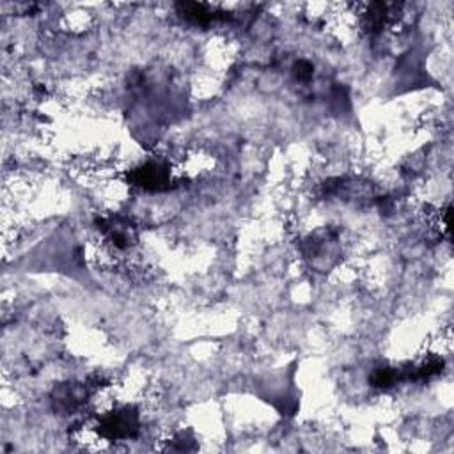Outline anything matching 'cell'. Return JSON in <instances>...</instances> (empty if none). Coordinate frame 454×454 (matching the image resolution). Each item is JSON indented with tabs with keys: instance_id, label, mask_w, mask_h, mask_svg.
I'll list each match as a JSON object with an SVG mask.
<instances>
[{
	"instance_id": "1",
	"label": "cell",
	"mask_w": 454,
	"mask_h": 454,
	"mask_svg": "<svg viewBox=\"0 0 454 454\" xmlns=\"http://www.w3.org/2000/svg\"><path fill=\"white\" fill-rule=\"evenodd\" d=\"M12 268L16 271H57L76 280L83 287H94V278L87 268L83 248L69 225H60L53 231L12 262Z\"/></svg>"
},
{
	"instance_id": "2",
	"label": "cell",
	"mask_w": 454,
	"mask_h": 454,
	"mask_svg": "<svg viewBox=\"0 0 454 454\" xmlns=\"http://www.w3.org/2000/svg\"><path fill=\"white\" fill-rule=\"evenodd\" d=\"M296 364H291L287 369L266 376L257 383V394L261 399L268 401L280 415L291 417L298 411V392L294 387Z\"/></svg>"
},
{
	"instance_id": "3",
	"label": "cell",
	"mask_w": 454,
	"mask_h": 454,
	"mask_svg": "<svg viewBox=\"0 0 454 454\" xmlns=\"http://www.w3.org/2000/svg\"><path fill=\"white\" fill-rule=\"evenodd\" d=\"M301 254L316 271H330L340 259V239L337 231L321 229L301 241Z\"/></svg>"
},
{
	"instance_id": "4",
	"label": "cell",
	"mask_w": 454,
	"mask_h": 454,
	"mask_svg": "<svg viewBox=\"0 0 454 454\" xmlns=\"http://www.w3.org/2000/svg\"><path fill=\"white\" fill-rule=\"evenodd\" d=\"M94 429L101 438L110 442L137 438L140 433V413L133 404L117 406L101 413Z\"/></svg>"
},
{
	"instance_id": "5",
	"label": "cell",
	"mask_w": 454,
	"mask_h": 454,
	"mask_svg": "<svg viewBox=\"0 0 454 454\" xmlns=\"http://www.w3.org/2000/svg\"><path fill=\"white\" fill-rule=\"evenodd\" d=\"M128 181L145 192H165L172 184L170 165L163 160H149L128 174Z\"/></svg>"
},
{
	"instance_id": "6",
	"label": "cell",
	"mask_w": 454,
	"mask_h": 454,
	"mask_svg": "<svg viewBox=\"0 0 454 454\" xmlns=\"http://www.w3.org/2000/svg\"><path fill=\"white\" fill-rule=\"evenodd\" d=\"M429 82L424 67V57L419 50H408L395 66V89L399 92L422 87Z\"/></svg>"
},
{
	"instance_id": "7",
	"label": "cell",
	"mask_w": 454,
	"mask_h": 454,
	"mask_svg": "<svg viewBox=\"0 0 454 454\" xmlns=\"http://www.w3.org/2000/svg\"><path fill=\"white\" fill-rule=\"evenodd\" d=\"M98 229L105 236V239L117 250H126L133 247L138 239L137 236V227L128 216L114 215L106 218H99L96 222Z\"/></svg>"
},
{
	"instance_id": "8",
	"label": "cell",
	"mask_w": 454,
	"mask_h": 454,
	"mask_svg": "<svg viewBox=\"0 0 454 454\" xmlns=\"http://www.w3.org/2000/svg\"><path fill=\"white\" fill-rule=\"evenodd\" d=\"M89 395L90 390L87 383L67 381L55 387L51 394V403L59 413H74L89 401Z\"/></svg>"
},
{
	"instance_id": "9",
	"label": "cell",
	"mask_w": 454,
	"mask_h": 454,
	"mask_svg": "<svg viewBox=\"0 0 454 454\" xmlns=\"http://www.w3.org/2000/svg\"><path fill=\"white\" fill-rule=\"evenodd\" d=\"M176 9H177V14L188 21V23H193V25H199V27H207L211 25L213 21H218V20H227L229 12H220V11H215L211 9L209 5L206 4H199V2H179L176 4Z\"/></svg>"
},
{
	"instance_id": "10",
	"label": "cell",
	"mask_w": 454,
	"mask_h": 454,
	"mask_svg": "<svg viewBox=\"0 0 454 454\" xmlns=\"http://www.w3.org/2000/svg\"><path fill=\"white\" fill-rule=\"evenodd\" d=\"M369 381H371L372 387H376L380 390H388V388H392V387H395L397 383L403 381L401 367H397V365H380L372 371Z\"/></svg>"
},
{
	"instance_id": "11",
	"label": "cell",
	"mask_w": 454,
	"mask_h": 454,
	"mask_svg": "<svg viewBox=\"0 0 454 454\" xmlns=\"http://www.w3.org/2000/svg\"><path fill=\"white\" fill-rule=\"evenodd\" d=\"M293 76L298 82H309L314 76V66L309 60L300 59L293 64Z\"/></svg>"
}]
</instances>
